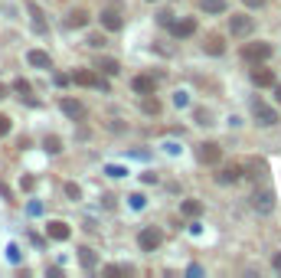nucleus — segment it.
Returning <instances> with one entry per match:
<instances>
[{"instance_id":"nucleus-1","label":"nucleus","mask_w":281,"mask_h":278,"mask_svg":"<svg viewBox=\"0 0 281 278\" xmlns=\"http://www.w3.org/2000/svg\"><path fill=\"white\" fill-rule=\"evenodd\" d=\"M252 30H255V20H252L249 13H232V16H229V33H232L235 40L252 36Z\"/></svg>"},{"instance_id":"nucleus-2","label":"nucleus","mask_w":281,"mask_h":278,"mask_svg":"<svg viewBox=\"0 0 281 278\" xmlns=\"http://www.w3.org/2000/svg\"><path fill=\"white\" fill-rule=\"evenodd\" d=\"M72 82L75 85H85V88H102V92H111V85L105 82L98 72H92V69H78V72H72Z\"/></svg>"},{"instance_id":"nucleus-3","label":"nucleus","mask_w":281,"mask_h":278,"mask_svg":"<svg viewBox=\"0 0 281 278\" xmlns=\"http://www.w3.org/2000/svg\"><path fill=\"white\" fill-rule=\"evenodd\" d=\"M252 115H255V121L262 124V128H271V124H278V112L271 108V105H265L262 98H255V102H252Z\"/></svg>"},{"instance_id":"nucleus-4","label":"nucleus","mask_w":281,"mask_h":278,"mask_svg":"<svg viewBox=\"0 0 281 278\" xmlns=\"http://www.w3.org/2000/svg\"><path fill=\"white\" fill-rule=\"evenodd\" d=\"M268 56H271V46H268V43H249V46H242V59L252 62V66L265 62Z\"/></svg>"},{"instance_id":"nucleus-5","label":"nucleus","mask_w":281,"mask_h":278,"mask_svg":"<svg viewBox=\"0 0 281 278\" xmlns=\"http://www.w3.org/2000/svg\"><path fill=\"white\" fill-rule=\"evenodd\" d=\"M160 242H164V236H160V229H154V226H147V229L137 232V246L144 249V252H154V249H160Z\"/></svg>"},{"instance_id":"nucleus-6","label":"nucleus","mask_w":281,"mask_h":278,"mask_svg":"<svg viewBox=\"0 0 281 278\" xmlns=\"http://www.w3.org/2000/svg\"><path fill=\"white\" fill-rule=\"evenodd\" d=\"M196 157H199V164H209V167H216L219 160H223V147H219V144H213V141H206V144H199Z\"/></svg>"},{"instance_id":"nucleus-7","label":"nucleus","mask_w":281,"mask_h":278,"mask_svg":"<svg viewBox=\"0 0 281 278\" xmlns=\"http://www.w3.org/2000/svg\"><path fill=\"white\" fill-rule=\"evenodd\" d=\"M59 108H63V115H66V118H72V121H82L85 115H89L78 98H59Z\"/></svg>"},{"instance_id":"nucleus-8","label":"nucleus","mask_w":281,"mask_h":278,"mask_svg":"<svg viewBox=\"0 0 281 278\" xmlns=\"http://www.w3.org/2000/svg\"><path fill=\"white\" fill-rule=\"evenodd\" d=\"M167 26H170V33H173L177 40H187V36H193V33H196V20H193V16H187V20H170Z\"/></svg>"},{"instance_id":"nucleus-9","label":"nucleus","mask_w":281,"mask_h":278,"mask_svg":"<svg viewBox=\"0 0 281 278\" xmlns=\"http://www.w3.org/2000/svg\"><path fill=\"white\" fill-rule=\"evenodd\" d=\"M46 236L52 242H66L69 236H72V229H69V223H63V219H49L46 223Z\"/></svg>"},{"instance_id":"nucleus-10","label":"nucleus","mask_w":281,"mask_h":278,"mask_svg":"<svg viewBox=\"0 0 281 278\" xmlns=\"http://www.w3.org/2000/svg\"><path fill=\"white\" fill-rule=\"evenodd\" d=\"M98 20H102V26H105V30H108V33H118L121 26H125V20H121V13L115 10V7H105Z\"/></svg>"},{"instance_id":"nucleus-11","label":"nucleus","mask_w":281,"mask_h":278,"mask_svg":"<svg viewBox=\"0 0 281 278\" xmlns=\"http://www.w3.org/2000/svg\"><path fill=\"white\" fill-rule=\"evenodd\" d=\"M275 82H278V79H275L271 69H262V66L252 69V85H255V88H271Z\"/></svg>"},{"instance_id":"nucleus-12","label":"nucleus","mask_w":281,"mask_h":278,"mask_svg":"<svg viewBox=\"0 0 281 278\" xmlns=\"http://www.w3.org/2000/svg\"><path fill=\"white\" fill-rule=\"evenodd\" d=\"M252 206H255V210L258 213H271V210H275V193H271V190H255V193H252Z\"/></svg>"},{"instance_id":"nucleus-13","label":"nucleus","mask_w":281,"mask_h":278,"mask_svg":"<svg viewBox=\"0 0 281 278\" xmlns=\"http://www.w3.org/2000/svg\"><path fill=\"white\" fill-rule=\"evenodd\" d=\"M131 88H134L137 95H151L157 88V79L154 76H134V79H131Z\"/></svg>"},{"instance_id":"nucleus-14","label":"nucleus","mask_w":281,"mask_h":278,"mask_svg":"<svg viewBox=\"0 0 281 278\" xmlns=\"http://www.w3.org/2000/svg\"><path fill=\"white\" fill-rule=\"evenodd\" d=\"M26 62H30L33 69H52L49 52H43V49H30V52H26Z\"/></svg>"},{"instance_id":"nucleus-15","label":"nucleus","mask_w":281,"mask_h":278,"mask_svg":"<svg viewBox=\"0 0 281 278\" xmlns=\"http://www.w3.org/2000/svg\"><path fill=\"white\" fill-rule=\"evenodd\" d=\"M95 69H98V72H105V76H118V72H121L118 59H111V56H98V59H95Z\"/></svg>"},{"instance_id":"nucleus-16","label":"nucleus","mask_w":281,"mask_h":278,"mask_svg":"<svg viewBox=\"0 0 281 278\" xmlns=\"http://www.w3.org/2000/svg\"><path fill=\"white\" fill-rule=\"evenodd\" d=\"M216 180H219V183H235V180H242V167H239V164L223 167V170L216 174Z\"/></svg>"},{"instance_id":"nucleus-17","label":"nucleus","mask_w":281,"mask_h":278,"mask_svg":"<svg viewBox=\"0 0 281 278\" xmlns=\"http://www.w3.org/2000/svg\"><path fill=\"white\" fill-rule=\"evenodd\" d=\"M203 49L209 52V56H223V52H226V43H223V36L209 33V36H206V43H203Z\"/></svg>"},{"instance_id":"nucleus-18","label":"nucleus","mask_w":281,"mask_h":278,"mask_svg":"<svg viewBox=\"0 0 281 278\" xmlns=\"http://www.w3.org/2000/svg\"><path fill=\"white\" fill-rule=\"evenodd\" d=\"M78 262H82V268H89V272H92V268L98 265V255H95V249L82 246V249H78Z\"/></svg>"},{"instance_id":"nucleus-19","label":"nucleus","mask_w":281,"mask_h":278,"mask_svg":"<svg viewBox=\"0 0 281 278\" xmlns=\"http://www.w3.org/2000/svg\"><path fill=\"white\" fill-rule=\"evenodd\" d=\"M66 26H72V30H82V26H89V13L85 10H72L66 16Z\"/></svg>"},{"instance_id":"nucleus-20","label":"nucleus","mask_w":281,"mask_h":278,"mask_svg":"<svg viewBox=\"0 0 281 278\" xmlns=\"http://www.w3.org/2000/svg\"><path fill=\"white\" fill-rule=\"evenodd\" d=\"M180 213H183V216H187V219H196L199 213H203V203H199V200H183Z\"/></svg>"},{"instance_id":"nucleus-21","label":"nucleus","mask_w":281,"mask_h":278,"mask_svg":"<svg viewBox=\"0 0 281 278\" xmlns=\"http://www.w3.org/2000/svg\"><path fill=\"white\" fill-rule=\"evenodd\" d=\"M140 108H144V115H160V112H164V105L157 102V98H154V92H151V95H144Z\"/></svg>"},{"instance_id":"nucleus-22","label":"nucleus","mask_w":281,"mask_h":278,"mask_svg":"<svg viewBox=\"0 0 281 278\" xmlns=\"http://www.w3.org/2000/svg\"><path fill=\"white\" fill-rule=\"evenodd\" d=\"M199 7H203V13H226L229 4H226V0H203Z\"/></svg>"},{"instance_id":"nucleus-23","label":"nucleus","mask_w":281,"mask_h":278,"mask_svg":"<svg viewBox=\"0 0 281 278\" xmlns=\"http://www.w3.org/2000/svg\"><path fill=\"white\" fill-rule=\"evenodd\" d=\"M30 13H33V26H36L39 33H46V20H43V10L36 4H30Z\"/></svg>"},{"instance_id":"nucleus-24","label":"nucleus","mask_w":281,"mask_h":278,"mask_svg":"<svg viewBox=\"0 0 281 278\" xmlns=\"http://www.w3.org/2000/svg\"><path fill=\"white\" fill-rule=\"evenodd\" d=\"M43 147H46V151H49V154H59V151H63V141H59V138H56V134H49V138H46V141H43Z\"/></svg>"},{"instance_id":"nucleus-25","label":"nucleus","mask_w":281,"mask_h":278,"mask_svg":"<svg viewBox=\"0 0 281 278\" xmlns=\"http://www.w3.org/2000/svg\"><path fill=\"white\" fill-rule=\"evenodd\" d=\"M193 121H196V124H203V128H206V124H213V115H209L206 108H196V112H193Z\"/></svg>"},{"instance_id":"nucleus-26","label":"nucleus","mask_w":281,"mask_h":278,"mask_svg":"<svg viewBox=\"0 0 281 278\" xmlns=\"http://www.w3.org/2000/svg\"><path fill=\"white\" fill-rule=\"evenodd\" d=\"M13 92H16V95H26V98H30V92H33V85L26 82V79H16V82H13Z\"/></svg>"},{"instance_id":"nucleus-27","label":"nucleus","mask_w":281,"mask_h":278,"mask_svg":"<svg viewBox=\"0 0 281 278\" xmlns=\"http://www.w3.org/2000/svg\"><path fill=\"white\" fill-rule=\"evenodd\" d=\"M128 200H131V210H144V203H147V200H144V193H131Z\"/></svg>"},{"instance_id":"nucleus-28","label":"nucleus","mask_w":281,"mask_h":278,"mask_svg":"<svg viewBox=\"0 0 281 278\" xmlns=\"http://www.w3.org/2000/svg\"><path fill=\"white\" fill-rule=\"evenodd\" d=\"M125 272H128L125 265H105V275H108V278H115V275H125Z\"/></svg>"},{"instance_id":"nucleus-29","label":"nucleus","mask_w":281,"mask_h":278,"mask_svg":"<svg viewBox=\"0 0 281 278\" xmlns=\"http://www.w3.org/2000/svg\"><path fill=\"white\" fill-rule=\"evenodd\" d=\"M105 174H108V177H125L128 170H125V167H118V164H108V167H105Z\"/></svg>"},{"instance_id":"nucleus-30","label":"nucleus","mask_w":281,"mask_h":278,"mask_svg":"<svg viewBox=\"0 0 281 278\" xmlns=\"http://www.w3.org/2000/svg\"><path fill=\"white\" fill-rule=\"evenodd\" d=\"M89 46H92V49H102V46H105V36H102V33H92V36H89Z\"/></svg>"},{"instance_id":"nucleus-31","label":"nucleus","mask_w":281,"mask_h":278,"mask_svg":"<svg viewBox=\"0 0 281 278\" xmlns=\"http://www.w3.org/2000/svg\"><path fill=\"white\" fill-rule=\"evenodd\" d=\"M7 262H20V249H16V246H7Z\"/></svg>"},{"instance_id":"nucleus-32","label":"nucleus","mask_w":281,"mask_h":278,"mask_svg":"<svg viewBox=\"0 0 281 278\" xmlns=\"http://www.w3.org/2000/svg\"><path fill=\"white\" fill-rule=\"evenodd\" d=\"M66 196H69V200H78V196H82V190H78L75 183H66Z\"/></svg>"},{"instance_id":"nucleus-33","label":"nucleus","mask_w":281,"mask_h":278,"mask_svg":"<svg viewBox=\"0 0 281 278\" xmlns=\"http://www.w3.org/2000/svg\"><path fill=\"white\" fill-rule=\"evenodd\" d=\"M7 134H10V118L0 115V138H7Z\"/></svg>"},{"instance_id":"nucleus-34","label":"nucleus","mask_w":281,"mask_h":278,"mask_svg":"<svg viewBox=\"0 0 281 278\" xmlns=\"http://www.w3.org/2000/svg\"><path fill=\"white\" fill-rule=\"evenodd\" d=\"M187 102H190V98L183 95V92H177V95H173V105H177V108H183V105H187Z\"/></svg>"},{"instance_id":"nucleus-35","label":"nucleus","mask_w":281,"mask_h":278,"mask_svg":"<svg viewBox=\"0 0 281 278\" xmlns=\"http://www.w3.org/2000/svg\"><path fill=\"white\" fill-rule=\"evenodd\" d=\"M271 265H275V272H281V252H278L275 258H271Z\"/></svg>"},{"instance_id":"nucleus-36","label":"nucleus","mask_w":281,"mask_h":278,"mask_svg":"<svg viewBox=\"0 0 281 278\" xmlns=\"http://www.w3.org/2000/svg\"><path fill=\"white\" fill-rule=\"evenodd\" d=\"M271 88H275V98H278V105H281V82H275Z\"/></svg>"},{"instance_id":"nucleus-37","label":"nucleus","mask_w":281,"mask_h":278,"mask_svg":"<svg viewBox=\"0 0 281 278\" xmlns=\"http://www.w3.org/2000/svg\"><path fill=\"white\" fill-rule=\"evenodd\" d=\"M245 4H249V7H262V4H265V0H245Z\"/></svg>"},{"instance_id":"nucleus-38","label":"nucleus","mask_w":281,"mask_h":278,"mask_svg":"<svg viewBox=\"0 0 281 278\" xmlns=\"http://www.w3.org/2000/svg\"><path fill=\"white\" fill-rule=\"evenodd\" d=\"M0 98H7V85L4 82H0Z\"/></svg>"}]
</instances>
